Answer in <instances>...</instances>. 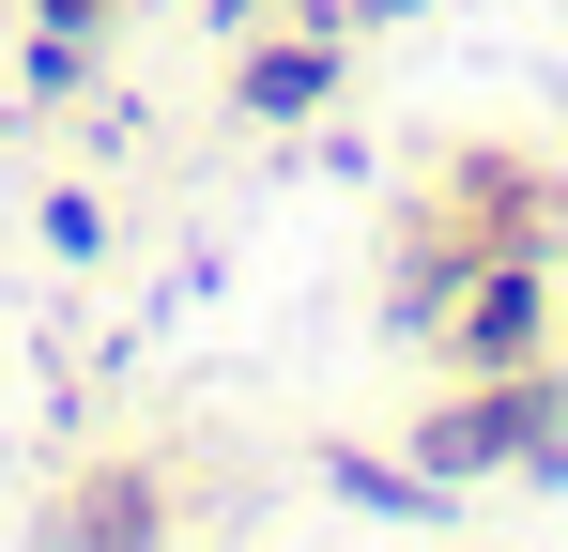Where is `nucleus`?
<instances>
[{
    "mask_svg": "<svg viewBox=\"0 0 568 552\" xmlns=\"http://www.w3.org/2000/svg\"><path fill=\"white\" fill-rule=\"evenodd\" d=\"M446 338H462L476 384H491V368H538V338H554V276H538V262H462Z\"/></svg>",
    "mask_w": 568,
    "mask_h": 552,
    "instance_id": "2",
    "label": "nucleus"
},
{
    "mask_svg": "<svg viewBox=\"0 0 568 552\" xmlns=\"http://www.w3.org/2000/svg\"><path fill=\"white\" fill-rule=\"evenodd\" d=\"M154 522H170V507H154V491H123V476H108V491H78V507H62V538H154Z\"/></svg>",
    "mask_w": 568,
    "mask_h": 552,
    "instance_id": "5",
    "label": "nucleus"
},
{
    "mask_svg": "<svg viewBox=\"0 0 568 552\" xmlns=\"http://www.w3.org/2000/svg\"><path fill=\"white\" fill-rule=\"evenodd\" d=\"M323 476H338V491H354V507H369V522H446V491H415V476H399V460H323Z\"/></svg>",
    "mask_w": 568,
    "mask_h": 552,
    "instance_id": "4",
    "label": "nucleus"
},
{
    "mask_svg": "<svg viewBox=\"0 0 568 552\" xmlns=\"http://www.w3.org/2000/svg\"><path fill=\"white\" fill-rule=\"evenodd\" d=\"M323 78H338V47H323V31H307V47H262V62H246V108L292 123V108H323Z\"/></svg>",
    "mask_w": 568,
    "mask_h": 552,
    "instance_id": "3",
    "label": "nucleus"
},
{
    "mask_svg": "<svg viewBox=\"0 0 568 552\" xmlns=\"http://www.w3.org/2000/svg\"><path fill=\"white\" fill-rule=\"evenodd\" d=\"M491 460H538V476H568V384H538V368H491V399L430 415V476H491Z\"/></svg>",
    "mask_w": 568,
    "mask_h": 552,
    "instance_id": "1",
    "label": "nucleus"
},
{
    "mask_svg": "<svg viewBox=\"0 0 568 552\" xmlns=\"http://www.w3.org/2000/svg\"><path fill=\"white\" fill-rule=\"evenodd\" d=\"M47 16H62V31H93V16H108V0H47Z\"/></svg>",
    "mask_w": 568,
    "mask_h": 552,
    "instance_id": "6",
    "label": "nucleus"
}]
</instances>
